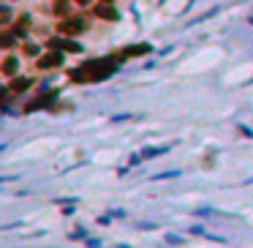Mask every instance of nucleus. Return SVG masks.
<instances>
[{
  "label": "nucleus",
  "mask_w": 253,
  "mask_h": 248,
  "mask_svg": "<svg viewBox=\"0 0 253 248\" xmlns=\"http://www.w3.org/2000/svg\"><path fill=\"white\" fill-rule=\"evenodd\" d=\"M115 69H117V63L109 60V57H103V60H90V63H84L82 69L74 71V79L76 82H101V79L115 74Z\"/></svg>",
  "instance_id": "obj_1"
},
{
  "label": "nucleus",
  "mask_w": 253,
  "mask_h": 248,
  "mask_svg": "<svg viewBox=\"0 0 253 248\" xmlns=\"http://www.w3.org/2000/svg\"><path fill=\"white\" fill-rule=\"evenodd\" d=\"M82 19H63L60 22V35L63 38H68V35H79L82 33Z\"/></svg>",
  "instance_id": "obj_2"
},
{
  "label": "nucleus",
  "mask_w": 253,
  "mask_h": 248,
  "mask_svg": "<svg viewBox=\"0 0 253 248\" xmlns=\"http://www.w3.org/2000/svg\"><path fill=\"white\" fill-rule=\"evenodd\" d=\"M63 63V55H57V52H47L44 57H38V69H57Z\"/></svg>",
  "instance_id": "obj_3"
},
{
  "label": "nucleus",
  "mask_w": 253,
  "mask_h": 248,
  "mask_svg": "<svg viewBox=\"0 0 253 248\" xmlns=\"http://www.w3.org/2000/svg\"><path fill=\"white\" fill-rule=\"evenodd\" d=\"M150 52V44H136V47H128L120 52V57H139V55H147Z\"/></svg>",
  "instance_id": "obj_4"
},
{
  "label": "nucleus",
  "mask_w": 253,
  "mask_h": 248,
  "mask_svg": "<svg viewBox=\"0 0 253 248\" xmlns=\"http://www.w3.org/2000/svg\"><path fill=\"white\" fill-rule=\"evenodd\" d=\"M96 14L101 17V19H117V11L109 6V3H101V6H96Z\"/></svg>",
  "instance_id": "obj_5"
},
{
  "label": "nucleus",
  "mask_w": 253,
  "mask_h": 248,
  "mask_svg": "<svg viewBox=\"0 0 253 248\" xmlns=\"http://www.w3.org/2000/svg\"><path fill=\"white\" fill-rule=\"evenodd\" d=\"M17 66H19V60H17L14 55H11V57H6V60H3V76H14Z\"/></svg>",
  "instance_id": "obj_6"
},
{
  "label": "nucleus",
  "mask_w": 253,
  "mask_h": 248,
  "mask_svg": "<svg viewBox=\"0 0 253 248\" xmlns=\"http://www.w3.org/2000/svg\"><path fill=\"white\" fill-rule=\"evenodd\" d=\"M49 101H52V93H49V96H41L38 101H30L28 106H25V109H28V112H33V109H41V106H47Z\"/></svg>",
  "instance_id": "obj_7"
},
{
  "label": "nucleus",
  "mask_w": 253,
  "mask_h": 248,
  "mask_svg": "<svg viewBox=\"0 0 253 248\" xmlns=\"http://www.w3.org/2000/svg\"><path fill=\"white\" fill-rule=\"evenodd\" d=\"M68 8H71L68 0H55V14L57 17H68Z\"/></svg>",
  "instance_id": "obj_8"
},
{
  "label": "nucleus",
  "mask_w": 253,
  "mask_h": 248,
  "mask_svg": "<svg viewBox=\"0 0 253 248\" xmlns=\"http://www.w3.org/2000/svg\"><path fill=\"white\" fill-rule=\"evenodd\" d=\"M30 88V79H11V90L14 93H22V90Z\"/></svg>",
  "instance_id": "obj_9"
},
{
  "label": "nucleus",
  "mask_w": 253,
  "mask_h": 248,
  "mask_svg": "<svg viewBox=\"0 0 253 248\" xmlns=\"http://www.w3.org/2000/svg\"><path fill=\"white\" fill-rule=\"evenodd\" d=\"M0 44H3V47H11V44H14V35H3V38H0Z\"/></svg>",
  "instance_id": "obj_10"
},
{
  "label": "nucleus",
  "mask_w": 253,
  "mask_h": 248,
  "mask_svg": "<svg viewBox=\"0 0 253 248\" xmlns=\"http://www.w3.org/2000/svg\"><path fill=\"white\" fill-rule=\"evenodd\" d=\"M76 3H90V0H76Z\"/></svg>",
  "instance_id": "obj_11"
}]
</instances>
